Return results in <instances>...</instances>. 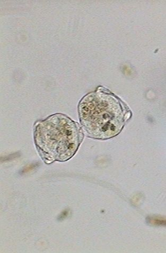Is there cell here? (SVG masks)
Returning <instances> with one entry per match:
<instances>
[{
	"instance_id": "cell-1",
	"label": "cell",
	"mask_w": 166,
	"mask_h": 253,
	"mask_svg": "<svg viewBox=\"0 0 166 253\" xmlns=\"http://www.w3.org/2000/svg\"><path fill=\"white\" fill-rule=\"evenodd\" d=\"M79 112L88 135L102 139L118 135L131 116L123 102L105 88L85 96L79 104Z\"/></svg>"
},
{
	"instance_id": "cell-2",
	"label": "cell",
	"mask_w": 166,
	"mask_h": 253,
	"mask_svg": "<svg viewBox=\"0 0 166 253\" xmlns=\"http://www.w3.org/2000/svg\"><path fill=\"white\" fill-rule=\"evenodd\" d=\"M82 138L79 124L63 115H53L36 124V145L49 161H64L71 158Z\"/></svg>"
}]
</instances>
